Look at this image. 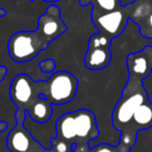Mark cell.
<instances>
[{"instance_id": "7c38bea8", "label": "cell", "mask_w": 152, "mask_h": 152, "mask_svg": "<svg viewBox=\"0 0 152 152\" xmlns=\"http://www.w3.org/2000/svg\"><path fill=\"white\" fill-rule=\"evenodd\" d=\"M41 99L34 104L27 110V115L37 123H45L49 121L52 117V104L44 95H41Z\"/></svg>"}, {"instance_id": "7402d4cb", "label": "cell", "mask_w": 152, "mask_h": 152, "mask_svg": "<svg viewBox=\"0 0 152 152\" xmlns=\"http://www.w3.org/2000/svg\"><path fill=\"white\" fill-rule=\"evenodd\" d=\"M49 152H54V151H53L52 149H49Z\"/></svg>"}, {"instance_id": "ba28073f", "label": "cell", "mask_w": 152, "mask_h": 152, "mask_svg": "<svg viewBox=\"0 0 152 152\" xmlns=\"http://www.w3.org/2000/svg\"><path fill=\"white\" fill-rule=\"evenodd\" d=\"M67 29L68 27L61 17V9L57 5H49L46 12L38 19L37 31L47 43L52 42L61 37Z\"/></svg>"}, {"instance_id": "30bf717a", "label": "cell", "mask_w": 152, "mask_h": 152, "mask_svg": "<svg viewBox=\"0 0 152 152\" xmlns=\"http://www.w3.org/2000/svg\"><path fill=\"white\" fill-rule=\"evenodd\" d=\"M152 127V101L146 100L137 108L131 122V133L137 137L142 130H147Z\"/></svg>"}, {"instance_id": "e0dca14e", "label": "cell", "mask_w": 152, "mask_h": 152, "mask_svg": "<svg viewBox=\"0 0 152 152\" xmlns=\"http://www.w3.org/2000/svg\"><path fill=\"white\" fill-rule=\"evenodd\" d=\"M39 67H40V70L43 73H52L54 71L55 67H56V63H55L54 59L47 58L41 61L39 64Z\"/></svg>"}, {"instance_id": "8fae6325", "label": "cell", "mask_w": 152, "mask_h": 152, "mask_svg": "<svg viewBox=\"0 0 152 152\" xmlns=\"http://www.w3.org/2000/svg\"><path fill=\"white\" fill-rule=\"evenodd\" d=\"M112 61L110 48L89 49L85 55V65L89 70L98 71L106 68Z\"/></svg>"}, {"instance_id": "ffe728a7", "label": "cell", "mask_w": 152, "mask_h": 152, "mask_svg": "<svg viewBox=\"0 0 152 152\" xmlns=\"http://www.w3.org/2000/svg\"><path fill=\"white\" fill-rule=\"evenodd\" d=\"M7 15V11L2 7H0V17H4Z\"/></svg>"}, {"instance_id": "7a4b0ae2", "label": "cell", "mask_w": 152, "mask_h": 152, "mask_svg": "<svg viewBox=\"0 0 152 152\" xmlns=\"http://www.w3.org/2000/svg\"><path fill=\"white\" fill-rule=\"evenodd\" d=\"M56 137L76 144L73 152H90L89 145L100 131L96 117L89 110H77L63 114L55 122Z\"/></svg>"}, {"instance_id": "6da1fadb", "label": "cell", "mask_w": 152, "mask_h": 152, "mask_svg": "<svg viewBox=\"0 0 152 152\" xmlns=\"http://www.w3.org/2000/svg\"><path fill=\"white\" fill-rule=\"evenodd\" d=\"M143 81L128 76L126 85L112 113L113 127L121 133L118 147L123 152H130L137 143V137L130 130L133 115L142 103L149 99Z\"/></svg>"}, {"instance_id": "9c48e42d", "label": "cell", "mask_w": 152, "mask_h": 152, "mask_svg": "<svg viewBox=\"0 0 152 152\" xmlns=\"http://www.w3.org/2000/svg\"><path fill=\"white\" fill-rule=\"evenodd\" d=\"M128 76L145 80L152 73V45H146L139 51L128 53L126 56Z\"/></svg>"}, {"instance_id": "8992f818", "label": "cell", "mask_w": 152, "mask_h": 152, "mask_svg": "<svg viewBox=\"0 0 152 152\" xmlns=\"http://www.w3.org/2000/svg\"><path fill=\"white\" fill-rule=\"evenodd\" d=\"M15 117L17 125L10 131L7 137V147L10 152H49V149L43 147L24 127L27 113L17 110Z\"/></svg>"}, {"instance_id": "ac0fdd59", "label": "cell", "mask_w": 152, "mask_h": 152, "mask_svg": "<svg viewBox=\"0 0 152 152\" xmlns=\"http://www.w3.org/2000/svg\"><path fill=\"white\" fill-rule=\"evenodd\" d=\"M7 74V68L5 66H0V83L4 79Z\"/></svg>"}, {"instance_id": "9a60e30c", "label": "cell", "mask_w": 152, "mask_h": 152, "mask_svg": "<svg viewBox=\"0 0 152 152\" xmlns=\"http://www.w3.org/2000/svg\"><path fill=\"white\" fill-rule=\"evenodd\" d=\"M50 149H52L54 152H73V148H72V143L61 140L59 137H55L50 141Z\"/></svg>"}, {"instance_id": "2e32d148", "label": "cell", "mask_w": 152, "mask_h": 152, "mask_svg": "<svg viewBox=\"0 0 152 152\" xmlns=\"http://www.w3.org/2000/svg\"><path fill=\"white\" fill-rule=\"evenodd\" d=\"M90 152H123L118 146L110 145V144L102 143L91 148Z\"/></svg>"}, {"instance_id": "4fadbf2b", "label": "cell", "mask_w": 152, "mask_h": 152, "mask_svg": "<svg viewBox=\"0 0 152 152\" xmlns=\"http://www.w3.org/2000/svg\"><path fill=\"white\" fill-rule=\"evenodd\" d=\"M81 7L92 5V17L103 15L110 12L116 11L122 7L121 0H79Z\"/></svg>"}, {"instance_id": "d6986e66", "label": "cell", "mask_w": 152, "mask_h": 152, "mask_svg": "<svg viewBox=\"0 0 152 152\" xmlns=\"http://www.w3.org/2000/svg\"><path fill=\"white\" fill-rule=\"evenodd\" d=\"M7 127H9V123L7 121H0V133L7 130Z\"/></svg>"}, {"instance_id": "44dd1931", "label": "cell", "mask_w": 152, "mask_h": 152, "mask_svg": "<svg viewBox=\"0 0 152 152\" xmlns=\"http://www.w3.org/2000/svg\"><path fill=\"white\" fill-rule=\"evenodd\" d=\"M44 2H48V3H54L56 1H59V0H43Z\"/></svg>"}, {"instance_id": "52a82bcc", "label": "cell", "mask_w": 152, "mask_h": 152, "mask_svg": "<svg viewBox=\"0 0 152 152\" xmlns=\"http://www.w3.org/2000/svg\"><path fill=\"white\" fill-rule=\"evenodd\" d=\"M129 21L126 5H122L120 9L103 15L92 17V22L99 32H102L110 39L118 38L126 29Z\"/></svg>"}, {"instance_id": "5b68a950", "label": "cell", "mask_w": 152, "mask_h": 152, "mask_svg": "<svg viewBox=\"0 0 152 152\" xmlns=\"http://www.w3.org/2000/svg\"><path fill=\"white\" fill-rule=\"evenodd\" d=\"M42 81H34L26 74H19L11 83L10 96L18 110L27 112L41 99Z\"/></svg>"}, {"instance_id": "5bb4252c", "label": "cell", "mask_w": 152, "mask_h": 152, "mask_svg": "<svg viewBox=\"0 0 152 152\" xmlns=\"http://www.w3.org/2000/svg\"><path fill=\"white\" fill-rule=\"evenodd\" d=\"M113 40L110 39L107 36H105L102 32L98 31L97 34H93L89 40V45L88 48L93 49V48H110Z\"/></svg>"}, {"instance_id": "3957f363", "label": "cell", "mask_w": 152, "mask_h": 152, "mask_svg": "<svg viewBox=\"0 0 152 152\" xmlns=\"http://www.w3.org/2000/svg\"><path fill=\"white\" fill-rule=\"evenodd\" d=\"M78 79L68 71H57L42 81V94L52 105H63L71 102L77 93Z\"/></svg>"}, {"instance_id": "277c9868", "label": "cell", "mask_w": 152, "mask_h": 152, "mask_svg": "<svg viewBox=\"0 0 152 152\" xmlns=\"http://www.w3.org/2000/svg\"><path fill=\"white\" fill-rule=\"evenodd\" d=\"M47 43L37 30L18 31L10 38L7 43L10 57L16 63H26L34 59L41 51L48 47Z\"/></svg>"}]
</instances>
